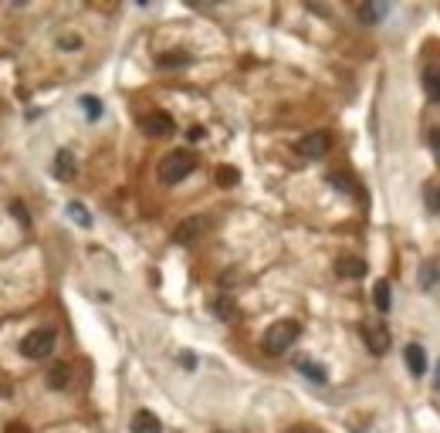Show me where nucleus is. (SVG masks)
I'll return each instance as SVG.
<instances>
[{
  "instance_id": "obj_6",
  "label": "nucleus",
  "mask_w": 440,
  "mask_h": 433,
  "mask_svg": "<svg viewBox=\"0 0 440 433\" xmlns=\"http://www.w3.org/2000/svg\"><path fill=\"white\" fill-rule=\"evenodd\" d=\"M139 126H142V132H149V135H173V132H176V122H173V115H166V112H146L139 119Z\"/></svg>"
},
{
  "instance_id": "obj_14",
  "label": "nucleus",
  "mask_w": 440,
  "mask_h": 433,
  "mask_svg": "<svg viewBox=\"0 0 440 433\" xmlns=\"http://www.w3.org/2000/svg\"><path fill=\"white\" fill-rule=\"evenodd\" d=\"M339 274H342V278H363L366 264L359 261V258H342V261H339Z\"/></svg>"
},
{
  "instance_id": "obj_5",
  "label": "nucleus",
  "mask_w": 440,
  "mask_h": 433,
  "mask_svg": "<svg viewBox=\"0 0 440 433\" xmlns=\"http://www.w3.org/2000/svg\"><path fill=\"white\" fill-rule=\"evenodd\" d=\"M295 149H298V156H305V159H319V156H326V152L332 149V135H328V132H308Z\"/></svg>"
},
{
  "instance_id": "obj_24",
  "label": "nucleus",
  "mask_w": 440,
  "mask_h": 433,
  "mask_svg": "<svg viewBox=\"0 0 440 433\" xmlns=\"http://www.w3.org/2000/svg\"><path fill=\"white\" fill-rule=\"evenodd\" d=\"M332 183H339V189H345V193H352V180L349 176H328Z\"/></svg>"
},
{
  "instance_id": "obj_26",
  "label": "nucleus",
  "mask_w": 440,
  "mask_h": 433,
  "mask_svg": "<svg viewBox=\"0 0 440 433\" xmlns=\"http://www.w3.org/2000/svg\"><path fill=\"white\" fill-rule=\"evenodd\" d=\"M187 135H190L193 142H196V139H204V129H200V126H193V129H190V132H187Z\"/></svg>"
},
{
  "instance_id": "obj_18",
  "label": "nucleus",
  "mask_w": 440,
  "mask_h": 433,
  "mask_svg": "<svg viewBox=\"0 0 440 433\" xmlns=\"http://www.w3.org/2000/svg\"><path fill=\"white\" fill-rule=\"evenodd\" d=\"M423 200H427L430 213H440V183H430V187L423 189Z\"/></svg>"
},
{
  "instance_id": "obj_12",
  "label": "nucleus",
  "mask_w": 440,
  "mask_h": 433,
  "mask_svg": "<svg viewBox=\"0 0 440 433\" xmlns=\"http://www.w3.org/2000/svg\"><path fill=\"white\" fill-rule=\"evenodd\" d=\"M423 92L430 102H440V68H434V65L423 72Z\"/></svg>"
},
{
  "instance_id": "obj_16",
  "label": "nucleus",
  "mask_w": 440,
  "mask_h": 433,
  "mask_svg": "<svg viewBox=\"0 0 440 433\" xmlns=\"http://www.w3.org/2000/svg\"><path fill=\"white\" fill-rule=\"evenodd\" d=\"M68 217H72L78 227H92V217H88V210L81 207L78 200H72V204H68Z\"/></svg>"
},
{
  "instance_id": "obj_20",
  "label": "nucleus",
  "mask_w": 440,
  "mask_h": 433,
  "mask_svg": "<svg viewBox=\"0 0 440 433\" xmlns=\"http://www.w3.org/2000/svg\"><path fill=\"white\" fill-rule=\"evenodd\" d=\"M298 369H302L312 382H326V379H328L326 369H322V366H315V362H298Z\"/></svg>"
},
{
  "instance_id": "obj_11",
  "label": "nucleus",
  "mask_w": 440,
  "mask_h": 433,
  "mask_svg": "<svg viewBox=\"0 0 440 433\" xmlns=\"http://www.w3.org/2000/svg\"><path fill=\"white\" fill-rule=\"evenodd\" d=\"M55 176L58 180H72V176H75V156L68 149H61L55 156Z\"/></svg>"
},
{
  "instance_id": "obj_7",
  "label": "nucleus",
  "mask_w": 440,
  "mask_h": 433,
  "mask_svg": "<svg viewBox=\"0 0 440 433\" xmlns=\"http://www.w3.org/2000/svg\"><path fill=\"white\" fill-rule=\"evenodd\" d=\"M204 230H207V220H204V217H190V220H183V224L173 230V241H176V244H193V241H200Z\"/></svg>"
},
{
  "instance_id": "obj_1",
  "label": "nucleus",
  "mask_w": 440,
  "mask_h": 433,
  "mask_svg": "<svg viewBox=\"0 0 440 433\" xmlns=\"http://www.w3.org/2000/svg\"><path fill=\"white\" fill-rule=\"evenodd\" d=\"M302 335V325L298 321H274L268 332H265V339H261V345H265V352L268 356H281V352H288L291 345H295V339Z\"/></svg>"
},
{
  "instance_id": "obj_25",
  "label": "nucleus",
  "mask_w": 440,
  "mask_h": 433,
  "mask_svg": "<svg viewBox=\"0 0 440 433\" xmlns=\"http://www.w3.org/2000/svg\"><path fill=\"white\" fill-rule=\"evenodd\" d=\"M14 213H18V220H20L24 227L31 224V220H27V213H24V204H14Z\"/></svg>"
},
{
  "instance_id": "obj_3",
  "label": "nucleus",
  "mask_w": 440,
  "mask_h": 433,
  "mask_svg": "<svg viewBox=\"0 0 440 433\" xmlns=\"http://www.w3.org/2000/svg\"><path fill=\"white\" fill-rule=\"evenodd\" d=\"M20 352L27 359H48L55 352V328H34L20 342Z\"/></svg>"
},
{
  "instance_id": "obj_4",
  "label": "nucleus",
  "mask_w": 440,
  "mask_h": 433,
  "mask_svg": "<svg viewBox=\"0 0 440 433\" xmlns=\"http://www.w3.org/2000/svg\"><path fill=\"white\" fill-rule=\"evenodd\" d=\"M363 339H366V345H369L373 356H386V352H389V332H386L383 321H366Z\"/></svg>"
},
{
  "instance_id": "obj_17",
  "label": "nucleus",
  "mask_w": 440,
  "mask_h": 433,
  "mask_svg": "<svg viewBox=\"0 0 440 433\" xmlns=\"http://www.w3.org/2000/svg\"><path fill=\"white\" fill-rule=\"evenodd\" d=\"M437 281H440V264L430 261V264H427V267L420 271V284H423V288H434Z\"/></svg>"
},
{
  "instance_id": "obj_2",
  "label": "nucleus",
  "mask_w": 440,
  "mask_h": 433,
  "mask_svg": "<svg viewBox=\"0 0 440 433\" xmlns=\"http://www.w3.org/2000/svg\"><path fill=\"white\" fill-rule=\"evenodd\" d=\"M196 166V159H193V152L187 149H176V152H166L163 159H159V180L173 187V183H180V180H187Z\"/></svg>"
},
{
  "instance_id": "obj_22",
  "label": "nucleus",
  "mask_w": 440,
  "mask_h": 433,
  "mask_svg": "<svg viewBox=\"0 0 440 433\" xmlns=\"http://www.w3.org/2000/svg\"><path fill=\"white\" fill-rule=\"evenodd\" d=\"M217 183H220V187H230V183H237V170H230V166H220V170H217Z\"/></svg>"
},
{
  "instance_id": "obj_27",
  "label": "nucleus",
  "mask_w": 440,
  "mask_h": 433,
  "mask_svg": "<svg viewBox=\"0 0 440 433\" xmlns=\"http://www.w3.org/2000/svg\"><path fill=\"white\" fill-rule=\"evenodd\" d=\"M78 44H81L78 38H61V48H78Z\"/></svg>"
},
{
  "instance_id": "obj_28",
  "label": "nucleus",
  "mask_w": 440,
  "mask_h": 433,
  "mask_svg": "<svg viewBox=\"0 0 440 433\" xmlns=\"http://www.w3.org/2000/svg\"><path fill=\"white\" fill-rule=\"evenodd\" d=\"M437 389H440V362H437Z\"/></svg>"
},
{
  "instance_id": "obj_13",
  "label": "nucleus",
  "mask_w": 440,
  "mask_h": 433,
  "mask_svg": "<svg viewBox=\"0 0 440 433\" xmlns=\"http://www.w3.org/2000/svg\"><path fill=\"white\" fill-rule=\"evenodd\" d=\"M68 382H72V369H68L65 362H61V366H55V369L48 373V386H51V389H65Z\"/></svg>"
},
{
  "instance_id": "obj_21",
  "label": "nucleus",
  "mask_w": 440,
  "mask_h": 433,
  "mask_svg": "<svg viewBox=\"0 0 440 433\" xmlns=\"http://www.w3.org/2000/svg\"><path fill=\"white\" fill-rule=\"evenodd\" d=\"M190 58L187 55H163L159 58V68H180V65H187Z\"/></svg>"
},
{
  "instance_id": "obj_23",
  "label": "nucleus",
  "mask_w": 440,
  "mask_h": 433,
  "mask_svg": "<svg viewBox=\"0 0 440 433\" xmlns=\"http://www.w3.org/2000/svg\"><path fill=\"white\" fill-rule=\"evenodd\" d=\"M427 146H430V152L440 159V129H430V135H427Z\"/></svg>"
},
{
  "instance_id": "obj_9",
  "label": "nucleus",
  "mask_w": 440,
  "mask_h": 433,
  "mask_svg": "<svg viewBox=\"0 0 440 433\" xmlns=\"http://www.w3.org/2000/svg\"><path fill=\"white\" fill-rule=\"evenodd\" d=\"M133 433H163V423H159V416L149 413V410H139L133 416Z\"/></svg>"
},
{
  "instance_id": "obj_8",
  "label": "nucleus",
  "mask_w": 440,
  "mask_h": 433,
  "mask_svg": "<svg viewBox=\"0 0 440 433\" xmlns=\"http://www.w3.org/2000/svg\"><path fill=\"white\" fill-rule=\"evenodd\" d=\"M403 359H406V369H410L413 376H423V373H427V352H423V345L410 342V345L403 349Z\"/></svg>"
},
{
  "instance_id": "obj_15",
  "label": "nucleus",
  "mask_w": 440,
  "mask_h": 433,
  "mask_svg": "<svg viewBox=\"0 0 440 433\" xmlns=\"http://www.w3.org/2000/svg\"><path fill=\"white\" fill-rule=\"evenodd\" d=\"M373 302H376V308L380 312H389V305H393V298H389V281H376V288H373Z\"/></svg>"
},
{
  "instance_id": "obj_19",
  "label": "nucleus",
  "mask_w": 440,
  "mask_h": 433,
  "mask_svg": "<svg viewBox=\"0 0 440 433\" xmlns=\"http://www.w3.org/2000/svg\"><path fill=\"white\" fill-rule=\"evenodd\" d=\"M81 112L88 115V119H98L102 115V102H98L95 95H81Z\"/></svg>"
},
{
  "instance_id": "obj_10",
  "label": "nucleus",
  "mask_w": 440,
  "mask_h": 433,
  "mask_svg": "<svg viewBox=\"0 0 440 433\" xmlns=\"http://www.w3.org/2000/svg\"><path fill=\"white\" fill-rule=\"evenodd\" d=\"M356 14H359L363 24H380V20L389 14V4H359V7H356Z\"/></svg>"
}]
</instances>
